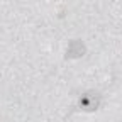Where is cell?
<instances>
[{"instance_id": "1", "label": "cell", "mask_w": 122, "mask_h": 122, "mask_svg": "<svg viewBox=\"0 0 122 122\" xmlns=\"http://www.w3.org/2000/svg\"><path fill=\"white\" fill-rule=\"evenodd\" d=\"M93 97V93H88V95H85L80 102H81V107L85 110H93V109H97V105H98V100H100V97L98 95H95V98H92Z\"/></svg>"}]
</instances>
